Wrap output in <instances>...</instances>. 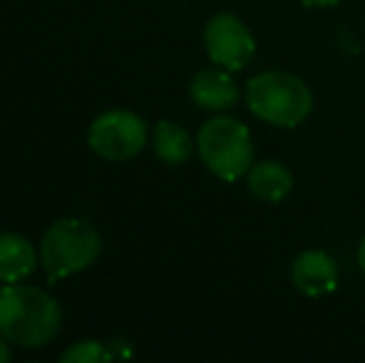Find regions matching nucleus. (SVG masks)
I'll use <instances>...</instances> for the list:
<instances>
[{"label": "nucleus", "instance_id": "f257e3e1", "mask_svg": "<svg viewBox=\"0 0 365 363\" xmlns=\"http://www.w3.org/2000/svg\"><path fill=\"white\" fill-rule=\"evenodd\" d=\"M60 304L43 289L5 284L0 289V334L20 349H40L58 336Z\"/></svg>", "mask_w": 365, "mask_h": 363}, {"label": "nucleus", "instance_id": "f03ea898", "mask_svg": "<svg viewBox=\"0 0 365 363\" xmlns=\"http://www.w3.org/2000/svg\"><path fill=\"white\" fill-rule=\"evenodd\" d=\"M246 105L266 125L291 130L311 115L313 92L298 75L266 70L246 83Z\"/></svg>", "mask_w": 365, "mask_h": 363}, {"label": "nucleus", "instance_id": "7ed1b4c3", "mask_svg": "<svg viewBox=\"0 0 365 363\" xmlns=\"http://www.w3.org/2000/svg\"><path fill=\"white\" fill-rule=\"evenodd\" d=\"M197 150L202 162L214 177L236 182L246 177L254 165V137L249 127L236 117H212L197 135Z\"/></svg>", "mask_w": 365, "mask_h": 363}, {"label": "nucleus", "instance_id": "20e7f679", "mask_svg": "<svg viewBox=\"0 0 365 363\" xmlns=\"http://www.w3.org/2000/svg\"><path fill=\"white\" fill-rule=\"evenodd\" d=\"M100 234L85 219H60L45 232L40 242V262L50 279H63L85 272L100 257Z\"/></svg>", "mask_w": 365, "mask_h": 363}, {"label": "nucleus", "instance_id": "39448f33", "mask_svg": "<svg viewBox=\"0 0 365 363\" xmlns=\"http://www.w3.org/2000/svg\"><path fill=\"white\" fill-rule=\"evenodd\" d=\"M90 147L100 157L112 162L132 160L147 145V125L140 115L130 110L102 112L90 125Z\"/></svg>", "mask_w": 365, "mask_h": 363}, {"label": "nucleus", "instance_id": "423d86ee", "mask_svg": "<svg viewBox=\"0 0 365 363\" xmlns=\"http://www.w3.org/2000/svg\"><path fill=\"white\" fill-rule=\"evenodd\" d=\"M204 48L214 65L236 73L254 60L256 40L241 18L234 13H219L204 28Z\"/></svg>", "mask_w": 365, "mask_h": 363}, {"label": "nucleus", "instance_id": "0eeeda50", "mask_svg": "<svg viewBox=\"0 0 365 363\" xmlns=\"http://www.w3.org/2000/svg\"><path fill=\"white\" fill-rule=\"evenodd\" d=\"M338 276H341V272H338L336 259L323 249H308V252L298 254L291 264L293 286L311 299L331 294L338 286Z\"/></svg>", "mask_w": 365, "mask_h": 363}, {"label": "nucleus", "instance_id": "6e6552de", "mask_svg": "<svg viewBox=\"0 0 365 363\" xmlns=\"http://www.w3.org/2000/svg\"><path fill=\"white\" fill-rule=\"evenodd\" d=\"M189 95H192L194 105L209 112L231 110L241 100V90L231 78V70H224L219 65L199 70L189 83Z\"/></svg>", "mask_w": 365, "mask_h": 363}, {"label": "nucleus", "instance_id": "1a4fd4ad", "mask_svg": "<svg viewBox=\"0 0 365 363\" xmlns=\"http://www.w3.org/2000/svg\"><path fill=\"white\" fill-rule=\"evenodd\" d=\"M246 187L259 202L279 204L284 202L293 189V175L286 165L276 160L254 162L251 170L246 172Z\"/></svg>", "mask_w": 365, "mask_h": 363}, {"label": "nucleus", "instance_id": "9d476101", "mask_svg": "<svg viewBox=\"0 0 365 363\" xmlns=\"http://www.w3.org/2000/svg\"><path fill=\"white\" fill-rule=\"evenodd\" d=\"M38 254L35 247L20 234H0V281L18 284L35 272Z\"/></svg>", "mask_w": 365, "mask_h": 363}, {"label": "nucleus", "instance_id": "9b49d317", "mask_svg": "<svg viewBox=\"0 0 365 363\" xmlns=\"http://www.w3.org/2000/svg\"><path fill=\"white\" fill-rule=\"evenodd\" d=\"M192 150L194 142L184 127L169 120L157 122V127H154V152H157L159 160L172 167H179L192 157Z\"/></svg>", "mask_w": 365, "mask_h": 363}, {"label": "nucleus", "instance_id": "f8f14e48", "mask_svg": "<svg viewBox=\"0 0 365 363\" xmlns=\"http://www.w3.org/2000/svg\"><path fill=\"white\" fill-rule=\"evenodd\" d=\"M112 351L105 344H97V341H80V344L70 346L60 361L63 363H105L112 361Z\"/></svg>", "mask_w": 365, "mask_h": 363}, {"label": "nucleus", "instance_id": "ddd939ff", "mask_svg": "<svg viewBox=\"0 0 365 363\" xmlns=\"http://www.w3.org/2000/svg\"><path fill=\"white\" fill-rule=\"evenodd\" d=\"M306 8H333V5H338L341 0H301Z\"/></svg>", "mask_w": 365, "mask_h": 363}, {"label": "nucleus", "instance_id": "4468645a", "mask_svg": "<svg viewBox=\"0 0 365 363\" xmlns=\"http://www.w3.org/2000/svg\"><path fill=\"white\" fill-rule=\"evenodd\" d=\"M10 361V349H8V339L0 334V363H8Z\"/></svg>", "mask_w": 365, "mask_h": 363}, {"label": "nucleus", "instance_id": "2eb2a0df", "mask_svg": "<svg viewBox=\"0 0 365 363\" xmlns=\"http://www.w3.org/2000/svg\"><path fill=\"white\" fill-rule=\"evenodd\" d=\"M358 267H361V272L365 276V237L361 239V244H358Z\"/></svg>", "mask_w": 365, "mask_h": 363}]
</instances>
